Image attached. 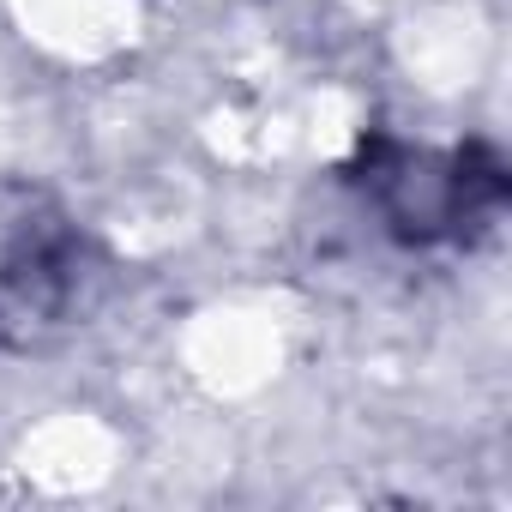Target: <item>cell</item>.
<instances>
[{"label":"cell","mask_w":512,"mask_h":512,"mask_svg":"<svg viewBox=\"0 0 512 512\" xmlns=\"http://www.w3.org/2000/svg\"><path fill=\"white\" fill-rule=\"evenodd\" d=\"M85 278V241L49 193L0 181V344H37L55 332Z\"/></svg>","instance_id":"cell-1"},{"label":"cell","mask_w":512,"mask_h":512,"mask_svg":"<svg viewBox=\"0 0 512 512\" xmlns=\"http://www.w3.org/2000/svg\"><path fill=\"white\" fill-rule=\"evenodd\" d=\"M374 193L404 235H458L500 205V169L476 151H386L374 163Z\"/></svg>","instance_id":"cell-2"}]
</instances>
